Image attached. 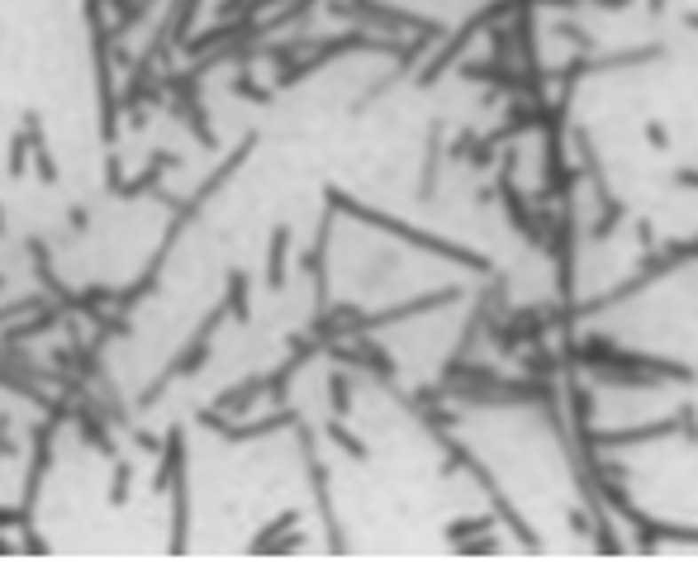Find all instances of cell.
<instances>
[{"label": "cell", "mask_w": 698, "mask_h": 575, "mask_svg": "<svg viewBox=\"0 0 698 575\" xmlns=\"http://www.w3.org/2000/svg\"><path fill=\"white\" fill-rule=\"evenodd\" d=\"M456 552H461V556H495V552H499L495 528H489V532H475V538H465V542H456Z\"/></svg>", "instance_id": "cell-11"}, {"label": "cell", "mask_w": 698, "mask_h": 575, "mask_svg": "<svg viewBox=\"0 0 698 575\" xmlns=\"http://www.w3.org/2000/svg\"><path fill=\"white\" fill-rule=\"evenodd\" d=\"M495 523H499L495 514H465V518H451V523L442 528V538L456 547V542H465V538H475V532H489Z\"/></svg>", "instance_id": "cell-7"}, {"label": "cell", "mask_w": 698, "mask_h": 575, "mask_svg": "<svg viewBox=\"0 0 698 575\" xmlns=\"http://www.w3.org/2000/svg\"><path fill=\"white\" fill-rule=\"evenodd\" d=\"M461 467H465V475H471V481H475V485H480V490H485V499H489V504H495V518H499V523H504V528H509V532H513V538H518V542H523V552H542V532H537V528H532V523H527V518H523V514H518V504H513L509 495H504V485L495 481V471H489V461H480V457H475V451H471V447H465V457H461Z\"/></svg>", "instance_id": "cell-3"}, {"label": "cell", "mask_w": 698, "mask_h": 575, "mask_svg": "<svg viewBox=\"0 0 698 575\" xmlns=\"http://www.w3.org/2000/svg\"><path fill=\"white\" fill-rule=\"evenodd\" d=\"M518 371L532 376V380H560L566 357H560L556 347H546V342H532V347H523V357H518Z\"/></svg>", "instance_id": "cell-4"}, {"label": "cell", "mask_w": 698, "mask_h": 575, "mask_svg": "<svg viewBox=\"0 0 698 575\" xmlns=\"http://www.w3.org/2000/svg\"><path fill=\"white\" fill-rule=\"evenodd\" d=\"M590 5H599V10H627L632 0H590Z\"/></svg>", "instance_id": "cell-18"}, {"label": "cell", "mask_w": 698, "mask_h": 575, "mask_svg": "<svg viewBox=\"0 0 698 575\" xmlns=\"http://www.w3.org/2000/svg\"><path fill=\"white\" fill-rule=\"evenodd\" d=\"M646 143L655 148V153H665V148H670V129L661 124V119H646Z\"/></svg>", "instance_id": "cell-15"}, {"label": "cell", "mask_w": 698, "mask_h": 575, "mask_svg": "<svg viewBox=\"0 0 698 575\" xmlns=\"http://www.w3.org/2000/svg\"><path fill=\"white\" fill-rule=\"evenodd\" d=\"M646 10H651V15H661V10H665V0H646Z\"/></svg>", "instance_id": "cell-20"}, {"label": "cell", "mask_w": 698, "mask_h": 575, "mask_svg": "<svg viewBox=\"0 0 698 575\" xmlns=\"http://www.w3.org/2000/svg\"><path fill=\"white\" fill-rule=\"evenodd\" d=\"M328 200L342 204L352 219H361V224H376V228H385L390 238H400V243H414L418 252H428V257H442V262H456L465 271H475V276H495V262H489L485 252H475V248H461V243H451V238H437V234H423V228L414 224H400V219H390V214H380V210H366V204L357 200H347L342 190H328Z\"/></svg>", "instance_id": "cell-1"}, {"label": "cell", "mask_w": 698, "mask_h": 575, "mask_svg": "<svg viewBox=\"0 0 698 575\" xmlns=\"http://www.w3.org/2000/svg\"><path fill=\"white\" fill-rule=\"evenodd\" d=\"M475 139H480V129H461V133H456V143H451V162H465V157H471Z\"/></svg>", "instance_id": "cell-14"}, {"label": "cell", "mask_w": 698, "mask_h": 575, "mask_svg": "<svg viewBox=\"0 0 698 575\" xmlns=\"http://www.w3.org/2000/svg\"><path fill=\"white\" fill-rule=\"evenodd\" d=\"M566 523H570L575 538H594V518H590V509H570V514H566Z\"/></svg>", "instance_id": "cell-13"}, {"label": "cell", "mask_w": 698, "mask_h": 575, "mask_svg": "<svg viewBox=\"0 0 698 575\" xmlns=\"http://www.w3.org/2000/svg\"><path fill=\"white\" fill-rule=\"evenodd\" d=\"M627 224V204L613 196V200H604L599 204V214H594V224L584 228V234H590V243H608L613 234H618V228Z\"/></svg>", "instance_id": "cell-5"}, {"label": "cell", "mask_w": 698, "mask_h": 575, "mask_svg": "<svg viewBox=\"0 0 698 575\" xmlns=\"http://www.w3.org/2000/svg\"><path fill=\"white\" fill-rule=\"evenodd\" d=\"M328 390H333V414L337 419L352 414V380L342 376V371H333V376H328Z\"/></svg>", "instance_id": "cell-12"}, {"label": "cell", "mask_w": 698, "mask_h": 575, "mask_svg": "<svg viewBox=\"0 0 698 575\" xmlns=\"http://www.w3.org/2000/svg\"><path fill=\"white\" fill-rule=\"evenodd\" d=\"M328 437H333V443H337L342 451H347V457L366 461V443H361V437L352 433V428H342V419H333V423H328Z\"/></svg>", "instance_id": "cell-10"}, {"label": "cell", "mask_w": 698, "mask_h": 575, "mask_svg": "<svg viewBox=\"0 0 698 575\" xmlns=\"http://www.w3.org/2000/svg\"><path fill=\"white\" fill-rule=\"evenodd\" d=\"M651 538H655V542H679V547H698V528H689V523H655V518H651Z\"/></svg>", "instance_id": "cell-8"}, {"label": "cell", "mask_w": 698, "mask_h": 575, "mask_svg": "<svg viewBox=\"0 0 698 575\" xmlns=\"http://www.w3.org/2000/svg\"><path fill=\"white\" fill-rule=\"evenodd\" d=\"M437 172H442V124H432V129H428V153H423V186H418V196H423V200H432V196H437Z\"/></svg>", "instance_id": "cell-6"}, {"label": "cell", "mask_w": 698, "mask_h": 575, "mask_svg": "<svg viewBox=\"0 0 698 575\" xmlns=\"http://www.w3.org/2000/svg\"><path fill=\"white\" fill-rule=\"evenodd\" d=\"M551 29H556V38H566V44H575L580 52H594V48H599V38H594V34H584L575 20H556Z\"/></svg>", "instance_id": "cell-9"}, {"label": "cell", "mask_w": 698, "mask_h": 575, "mask_svg": "<svg viewBox=\"0 0 698 575\" xmlns=\"http://www.w3.org/2000/svg\"><path fill=\"white\" fill-rule=\"evenodd\" d=\"M513 5H518V0H489L485 10H475V15H465V24H461L456 34H442V48H437L432 58L418 67V86H437V81H442V72H451V67H456V62L465 58V48H471V38L480 34V29H489L495 20L513 15Z\"/></svg>", "instance_id": "cell-2"}, {"label": "cell", "mask_w": 698, "mask_h": 575, "mask_svg": "<svg viewBox=\"0 0 698 575\" xmlns=\"http://www.w3.org/2000/svg\"><path fill=\"white\" fill-rule=\"evenodd\" d=\"M675 186L679 190H698V167H679L675 172Z\"/></svg>", "instance_id": "cell-17"}, {"label": "cell", "mask_w": 698, "mask_h": 575, "mask_svg": "<svg viewBox=\"0 0 698 575\" xmlns=\"http://www.w3.org/2000/svg\"><path fill=\"white\" fill-rule=\"evenodd\" d=\"M684 24H689V29L698 34V10H689V15H684Z\"/></svg>", "instance_id": "cell-19"}, {"label": "cell", "mask_w": 698, "mask_h": 575, "mask_svg": "<svg viewBox=\"0 0 698 575\" xmlns=\"http://www.w3.org/2000/svg\"><path fill=\"white\" fill-rule=\"evenodd\" d=\"M632 228H637V248L641 252H655V224H651V219H637Z\"/></svg>", "instance_id": "cell-16"}]
</instances>
